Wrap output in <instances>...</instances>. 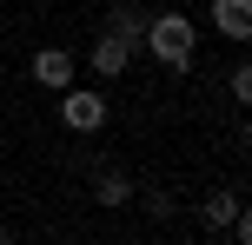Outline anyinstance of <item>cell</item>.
Listing matches in <instances>:
<instances>
[{
  "label": "cell",
  "instance_id": "10",
  "mask_svg": "<svg viewBox=\"0 0 252 245\" xmlns=\"http://www.w3.org/2000/svg\"><path fill=\"white\" fill-rule=\"evenodd\" d=\"M0 245H13V232H0Z\"/></svg>",
  "mask_w": 252,
  "mask_h": 245
},
{
  "label": "cell",
  "instance_id": "2",
  "mask_svg": "<svg viewBox=\"0 0 252 245\" xmlns=\"http://www.w3.org/2000/svg\"><path fill=\"white\" fill-rule=\"evenodd\" d=\"M60 119H66L73 133H100V126H106V93L66 86V93H60Z\"/></svg>",
  "mask_w": 252,
  "mask_h": 245
},
{
  "label": "cell",
  "instance_id": "6",
  "mask_svg": "<svg viewBox=\"0 0 252 245\" xmlns=\"http://www.w3.org/2000/svg\"><path fill=\"white\" fill-rule=\"evenodd\" d=\"M213 27L239 47V40L252 33V0H213Z\"/></svg>",
  "mask_w": 252,
  "mask_h": 245
},
{
  "label": "cell",
  "instance_id": "8",
  "mask_svg": "<svg viewBox=\"0 0 252 245\" xmlns=\"http://www.w3.org/2000/svg\"><path fill=\"white\" fill-rule=\"evenodd\" d=\"M246 212V199L232 192V186H219V192H206V206H199V219H206V232H213V225H232Z\"/></svg>",
  "mask_w": 252,
  "mask_h": 245
},
{
  "label": "cell",
  "instance_id": "3",
  "mask_svg": "<svg viewBox=\"0 0 252 245\" xmlns=\"http://www.w3.org/2000/svg\"><path fill=\"white\" fill-rule=\"evenodd\" d=\"M33 80L53 86V93H66V86H73V53H66V47H40L33 53Z\"/></svg>",
  "mask_w": 252,
  "mask_h": 245
},
{
  "label": "cell",
  "instance_id": "9",
  "mask_svg": "<svg viewBox=\"0 0 252 245\" xmlns=\"http://www.w3.org/2000/svg\"><path fill=\"white\" fill-rule=\"evenodd\" d=\"M226 86H232V100H239V106H252V66H232Z\"/></svg>",
  "mask_w": 252,
  "mask_h": 245
},
{
  "label": "cell",
  "instance_id": "4",
  "mask_svg": "<svg viewBox=\"0 0 252 245\" xmlns=\"http://www.w3.org/2000/svg\"><path fill=\"white\" fill-rule=\"evenodd\" d=\"M100 33H113L120 47H133V53H139V40H146V13H139L133 0H120V7L106 13V27H100Z\"/></svg>",
  "mask_w": 252,
  "mask_h": 245
},
{
  "label": "cell",
  "instance_id": "7",
  "mask_svg": "<svg viewBox=\"0 0 252 245\" xmlns=\"http://www.w3.org/2000/svg\"><path fill=\"white\" fill-rule=\"evenodd\" d=\"M93 199H100L106 212H120L126 199H133V179H126L120 166H100V172H93Z\"/></svg>",
  "mask_w": 252,
  "mask_h": 245
},
{
  "label": "cell",
  "instance_id": "1",
  "mask_svg": "<svg viewBox=\"0 0 252 245\" xmlns=\"http://www.w3.org/2000/svg\"><path fill=\"white\" fill-rule=\"evenodd\" d=\"M192 40H199V27H192L186 13H153L139 47H146V53H159V66H166V73H186V66H192Z\"/></svg>",
  "mask_w": 252,
  "mask_h": 245
},
{
  "label": "cell",
  "instance_id": "5",
  "mask_svg": "<svg viewBox=\"0 0 252 245\" xmlns=\"http://www.w3.org/2000/svg\"><path fill=\"white\" fill-rule=\"evenodd\" d=\"M87 60H93V73H100V80H120L126 66H133V47H120L113 33H100V40H93V53H87Z\"/></svg>",
  "mask_w": 252,
  "mask_h": 245
}]
</instances>
